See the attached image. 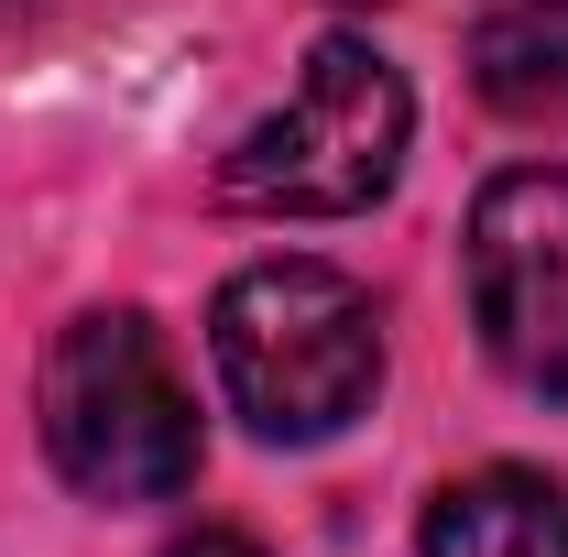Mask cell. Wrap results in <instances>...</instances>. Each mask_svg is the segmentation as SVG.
Instances as JSON below:
<instances>
[{"label":"cell","instance_id":"8","mask_svg":"<svg viewBox=\"0 0 568 557\" xmlns=\"http://www.w3.org/2000/svg\"><path fill=\"white\" fill-rule=\"evenodd\" d=\"M22 11H44V0H0V22H22Z\"/></svg>","mask_w":568,"mask_h":557},{"label":"cell","instance_id":"4","mask_svg":"<svg viewBox=\"0 0 568 557\" xmlns=\"http://www.w3.org/2000/svg\"><path fill=\"white\" fill-rule=\"evenodd\" d=\"M470 317L503 383L568 405V164H514L470 198Z\"/></svg>","mask_w":568,"mask_h":557},{"label":"cell","instance_id":"6","mask_svg":"<svg viewBox=\"0 0 568 557\" xmlns=\"http://www.w3.org/2000/svg\"><path fill=\"white\" fill-rule=\"evenodd\" d=\"M470 88L503 121H568V0H503L470 33Z\"/></svg>","mask_w":568,"mask_h":557},{"label":"cell","instance_id":"3","mask_svg":"<svg viewBox=\"0 0 568 557\" xmlns=\"http://www.w3.org/2000/svg\"><path fill=\"white\" fill-rule=\"evenodd\" d=\"M405 142H416L405 77L383 67L361 33H328L306 55V77H295V99L230 142L219 186L241 209H274V219H351L405 175Z\"/></svg>","mask_w":568,"mask_h":557},{"label":"cell","instance_id":"5","mask_svg":"<svg viewBox=\"0 0 568 557\" xmlns=\"http://www.w3.org/2000/svg\"><path fill=\"white\" fill-rule=\"evenodd\" d=\"M416 557H568V492L547 470H470L426 503Z\"/></svg>","mask_w":568,"mask_h":557},{"label":"cell","instance_id":"2","mask_svg":"<svg viewBox=\"0 0 568 557\" xmlns=\"http://www.w3.org/2000/svg\"><path fill=\"white\" fill-rule=\"evenodd\" d=\"M33 416H44V459L88 503L132 514V503H175L197 482V394L142 306H88L55 328Z\"/></svg>","mask_w":568,"mask_h":557},{"label":"cell","instance_id":"7","mask_svg":"<svg viewBox=\"0 0 568 557\" xmlns=\"http://www.w3.org/2000/svg\"><path fill=\"white\" fill-rule=\"evenodd\" d=\"M164 557H263L252 536H230V525H197V536H175Z\"/></svg>","mask_w":568,"mask_h":557},{"label":"cell","instance_id":"1","mask_svg":"<svg viewBox=\"0 0 568 557\" xmlns=\"http://www.w3.org/2000/svg\"><path fill=\"white\" fill-rule=\"evenodd\" d=\"M230 416L274 448H317L383 394V317L339 263H252L209 306Z\"/></svg>","mask_w":568,"mask_h":557}]
</instances>
